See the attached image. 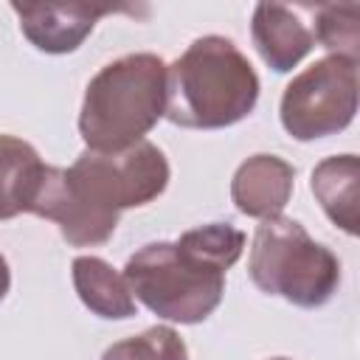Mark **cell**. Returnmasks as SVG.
Segmentation results:
<instances>
[{
    "label": "cell",
    "instance_id": "1",
    "mask_svg": "<svg viewBox=\"0 0 360 360\" xmlns=\"http://www.w3.org/2000/svg\"><path fill=\"white\" fill-rule=\"evenodd\" d=\"M169 163L163 152L141 141L124 152H82L70 169L48 166L31 214L59 225L73 248L104 245L124 208L146 205L163 194Z\"/></svg>",
    "mask_w": 360,
    "mask_h": 360
},
{
    "label": "cell",
    "instance_id": "2",
    "mask_svg": "<svg viewBox=\"0 0 360 360\" xmlns=\"http://www.w3.org/2000/svg\"><path fill=\"white\" fill-rule=\"evenodd\" d=\"M245 233L214 222L177 242H152L129 256L124 281L143 307L174 323H200L222 301L225 270L242 256Z\"/></svg>",
    "mask_w": 360,
    "mask_h": 360
},
{
    "label": "cell",
    "instance_id": "3",
    "mask_svg": "<svg viewBox=\"0 0 360 360\" xmlns=\"http://www.w3.org/2000/svg\"><path fill=\"white\" fill-rule=\"evenodd\" d=\"M259 76L225 37H200L166 68L163 115L186 129H222L256 107Z\"/></svg>",
    "mask_w": 360,
    "mask_h": 360
},
{
    "label": "cell",
    "instance_id": "4",
    "mask_svg": "<svg viewBox=\"0 0 360 360\" xmlns=\"http://www.w3.org/2000/svg\"><path fill=\"white\" fill-rule=\"evenodd\" d=\"M163 110L166 62L155 53H129L90 79L79 132L93 152H124L143 141Z\"/></svg>",
    "mask_w": 360,
    "mask_h": 360
},
{
    "label": "cell",
    "instance_id": "5",
    "mask_svg": "<svg viewBox=\"0 0 360 360\" xmlns=\"http://www.w3.org/2000/svg\"><path fill=\"white\" fill-rule=\"evenodd\" d=\"M248 273L262 292L281 295L304 309L326 304L340 284L338 256L287 217L262 219L253 233Z\"/></svg>",
    "mask_w": 360,
    "mask_h": 360
},
{
    "label": "cell",
    "instance_id": "6",
    "mask_svg": "<svg viewBox=\"0 0 360 360\" xmlns=\"http://www.w3.org/2000/svg\"><path fill=\"white\" fill-rule=\"evenodd\" d=\"M357 112V62L323 56L298 73L281 96V127L295 141H315L346 129Z\"/></svg>",
    "mask_w": 360,
    "mask_h": 360
},
{
    "label": "cell",
    "instance_id": "7",
    "mask_svg": "<svg viewBox=\"0 0 360 360\" xmlns=\"http://www.w3.org/2000/svg\"><path fill=\"white\" fill-rule=\"evenodd\" d=\"M28 42L45 53L76 51L104 14H132V6L110 3H11Z\"/></svg>",
    "mask_w": 360,
    "mask_h": 360
},
{
    "label": "cell",
    "instance_id": "8",
    "mask_svg": "<svg viewBox=\"0 0 360 360\" xmlns=\"http://www.w3.org/2000/svg\"><path fill=\"white\" fill-rule=\"evenodd\" d=\"M250 34H253V45L259 56L276 73L292 70L315 45L312 22L304 20L301 6L259 3L253 11Z\"/></svg>",
    "mask_w": 360,
    "mask_h": 360
},
{
    "label": "cell",
    "instance_id": "9",
    "mask_svg": "<svg viewBox=\"0 0 360 360\" xmlns=\"http://www.w3.org/2000/svg\"><path fill=\"white\" fill-rule=\"evenodd\" d=\"M292 180L295 169L278 155H253L236 169L231 180L233 205L248 217L273 219L290 202Z\"/></svg>",
    "mask_w": 360,
    "mask_h": 360
},
{
    "label": "cell",
    "instance_id": "10",
    "mask_svg": "<svg viewBox=\"0 0 360 360\" xmlns=\"http://www.w3.org/2000/svg\"><path fill=\"white\" fill-rule=\"evenodd\" d=\"M45 172L48 166L28 141L0 135V219H14L34 208Z\"/></svg>",
    "mask_w": 360,
    "mask_h": 360
},
{
    "label": "cell",
    "instance_id": "11",
    "mask_svg": "<svg viewBox=\"0 0 360 360\" xmlns=\"http://www.w3.org/2000/svg\"><path fill=\"white\" fill-rule=\"evenodd\" d=\"M312 194L326 217L354 236L360 231V160L357 155H335L315 166Z\"/></svg>",
    "mask_w": 360,
    "mask_h": 360
},
{
    "label": "cell",
    "instance_id": "12",
    "mask_svg": "<svg viewBox=\"0 0 360 360\" xmlns=\"http://www.w3.org/2000/svg\"><path fill=\"white\" fill-rule=\"evenodd\" d=\"M73 287L82 304L96 312L98 318L121 321L135 315V298L121 273H115L98 256H79L73 259Z\"/></svg>",
    "mask_w": 360,
    "mask_h": 360
},
{
    "label": "cell",
    "instance_id": "13",
    "mask_svg": "<svg viewBox=\"0 0 360 360\" xmlns=\"http://www.w3.org/2000/svg\"><path fill=\"white\" fill-rule=\"evenodd\" d=\"M312 31L315 39L332 51V56L360 59V6L357 3H326L315 6Z\"/></svg>",
    "mask_w": 360,
    "mask_h": 360
},
{
    "label": "cell",
    "instance_id": "14",
    "mask_svg": "<svg viewBox=\"0 0 360 360\" xmlns=\"http://www.w3.org/2000/svg\"><path fill=\"white\" fill-rule=\"evenodd\" d=\"M101 360H188V352L172 326H152L143 335L112 343Z\"/></svg>",
    "mask_w": 360,
    "mask_h": 360
},
{
    "label": "cell",
    "instance_id": "15",
    "mask_svg": "<svg viewBox=\"0 0 360 360\" xmlns=\"http://www.w3.org/2000/svg\"><path fill=\"white\" fill-rule=\"evenodd\" d=\"M8 287H11V270H8V262L0 256V301L8 295Z\"/></svg>",
    "mask_w": 360,
    "mask_h": 360
},
{
    "label": "cell",
    "instance_id": "16",
    "mask_svg": "<svg viewBox=\"0 0 360 360\" xmlns=\"http://www.w3.org/2000/svg\"><path fill=\"white\" fill-rule=\"evenodd\" d=\"M273 360H287V357H273Z\"/></svg>",
    "mask_w": 360,
    "mask_h": 360
}]
</instances>
